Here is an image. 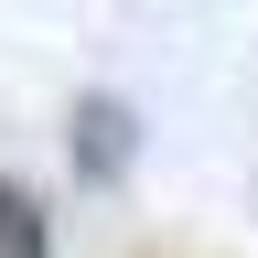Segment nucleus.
Listing matches in <instances>:
<instances>
[{
	"mask_svg": "<svg viewBox=\"0 0 258 258\" xmlns=\"http://www.w3.org/2000/svg\"><path fill=\"white\" fill-rule=\"evenodd\" d=\"M76 151H86V172H97V183L129 161V108H118V97H86V108H76Z\"/></svg>",
	"mask_w": 258,
	"mask_h": 258,
	"instance_id": "f03ea898",
	"label": "nucleus"
},
{
	"mask_svg": "<svg viewBox=\"0 0 258 258\" xmlns=\"http://www.w3.org/2000/svg\"><path fill=\"white\" fill-rule=\"evenodd\" d=\"M0 258H54V215H43V194L0 172Z\"/></svg>",
	"mask_w": 258,
	"mask_h": 258,
	"instance_id": "f257e3e1",
	"label": "nucleus"
}]
</instances>
